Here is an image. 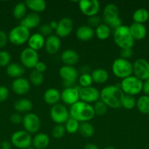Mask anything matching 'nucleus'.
Returning <instances> with one entry per match:
<instances>
[{"label":"nucleus","mask_w":149,"mask_h":149,"mask_svg":"<svg viewBox=\"0 0 149 149\" xmlns=\"http://www.w3.org/2000/svg\"><path fill=\"white\" fill-rule=\"evenodd\" d=\"M124 93L120 87L115 85H108L100 91V100L108 107L118 109L121 107V100Z\"/></svg>","instance_id":"obj_1"},{"label":"nucleus","mask_w":149,"mask_h":149,"mask_svg":"<svg viewBox=\"0 0 149 149\" xmlns=\"http://www.w3.org/2000/svg\"><path fill=\"white\" fill-rule=\"evenodd\" d=\"M69 112L70 117L80 123L89 122L95 116L93 106L81 100L70 106Z\"/></svg>","instance_id":"obj_2"},{"label":"nucleus","mask_w":149,"mask_h":149,"mask_svg":"<svg viewBox=\"0 0 149 149\" xmlns=\"http://www.w3.org/2000/svg\"><path fill=\"white\" fill-rule=\"evenodd\" d=\"M113 40L120 49L132 48L134 45V39L130 33L129 27L126 25L122 24L114 29Z\"/></svg>","instance_id":"obj_3"},{"label":"nucleus","mask_w":149,"mask_h":149,"mask_svg":"<svg viewBox=\"0 0 149 149\" xmlns=\"http://www.w3.org/2000/svg\"><path fill=\"white\" fill-rule=\"evenodd\" d=\"M102 19L105 24L113 29L122 25V20L119 17V10L113 3L106 4L102 13Z\"/></svg>","instance_id":"obj_4"},{"label":"nucleus","mask_w":149,"mask_h":149,"mask_svg":"<svg viewBox=\"0 0 149 149\" xmlns=\"http://www.w3.org/2000/svg\"><path fill=\"white\" fill-rule=\"evenodd\" d=\"M112 72L116 77L124 79L133 75V65L129 60L118 58L112 63Z\"/></svg>","instance_id":"obj_5"},{"label":"nucleus","mask_w":149,"mask_h":149,"mask_svg":"<svg viewBox=\"0 0 149 149\" xmlns=\"http://www.w3.org/2000/svg\"><path fill=\"white\" fill-rule=\"evenodd\" d=\"M143 81L137 77L131 75L121 80L120 88L125 95L134 96L143 90Z\"/></svg>","instance_id":"obj_6"},{"label":"nucleus","mask_w":149,"mask_h":149,"mask_svg":"<svg viewBox=\"0 0 149 149\" xmlns=\"http://www.w3.org/2000/svg\"><path fill=\"white\" fill-rule=\"evenodd\" d=\"M30 30L21 25L15 26L8 33L9 42L14 45H24L30 37Z\"/></svg>","instance_id":"obj_7"},{"label":"nucleus","mask_w":149,"mask_h":149,"mask_svg":"<svg viewBox=\"0 0 149 149\" xmlns=\"http://www.w3.org/2000/svg\"><path fill=\"white\" fill-rule=\"evenodd\" d=\"M11 144L19 149H27L32 145L31 134L25 130H18L11 135Z\"/></svg>","instance_id":"obj_8"},{"label":"nucleus","mask_w":149,"mask_h":149,"mask_svg":"<svg viewBox=\"0 0 149 149\" xmlns=\"http://www.w3.org/2000/svg\"><path fill=\"white\" fill-rule=\"evenodd\" d=\"M51 119L56 125H64L70 119V112L64 105L57 103L50 109Z\"/></svg>","instance_id":"obj_9"},{"label":"nucleus","mask_w":149,"mask_h":149,"mask_svg":"<svg viewBox=\"0 0 149 149\" xmlns=\"http://www.w3.org/2000/svg\"><path fill=\"white\" fill-rule=\"evenodd\" d=\"M20 63L24 68L29 69H34L35 65L39 61V54L37 51L29 47L25 48L20 54Z\"/></svg>","instance_id":"obj_10"},{"label":"nucleus","mask_w":149,"mask_h":149,"mask_svg":"<svg viewBox=\"0 0 149 149\" xmlns=\"http://www.w3.org/2000/svg\"><path fill=\"white\" fill-rule=\"evenodd\" d=\"M60 77L64 81L66 87H73L79 77V73L74 66L63 65L58 71Z\"/></svg>","instance_id":"obj_11"},{"label":"nucleus","mask_w":149,"mask_h":149,"mask_svg":"<svg viewBox=\"0 0 149 149\" xmlns=\"http://www.w3.org/2000/svg\"><path fill=\"white\" fill-rule=\"evenodd\" d=\"M23 126L24 130L29 134L38 132L41 127V121L39 116L34 113H28L23 117Z\"/></svg>","instance_id":"obj_12"},{"label":"nucleus","mask_w":149,"mask_h":149,"mask_svg":"<svg viewBox=\"0 0 149 149\" xmlns=\"http://www.w3.org/2000/svg\"><path fill=\"white\" fill-rule=\"evenodd\" d=\"M133 75L143 81L149 79V62L143 58H139L134 62Z\"/></svg>","instance_id":"obj_13"},{"label":"nucleus","mask_w":149,"mask_h":149,"mask_svg":"<svg viewBox=\"0 0 149 149\" xmlns=\"http://www.w3.org/2000/svg\"><path fill=\"white\" fill-rule=\"evenodd\" d=\"M81 87L80 86H73L71 87H65L61 92V100L64 104L72 106L80 100L79 91Z\"/></svg>","instance_id":"obj_14"},{"label":"nucleus","mask_w":149,"mask_h":149,"mask_svg":"<svg viewBox=\"0 0 149 149\" xmlns=\"http://www.w3.org/2000/svg\"><path fill=\"white\" fill-rule=\"evenodd\" d=\"M80 12L88 17L96 15L100 10V3L97 0H80L78 1Z\"/></svg>","instance_id":"obj_15"},{"label":"nucleus","mask_w":149,"mask_h":149,"mask_svg":"<svg viewBox=\"0 0 149 149\" xmlns=\"http://www.w3.org/2000/svg\"><path fill=\"white\" fill-rule=\"evenodd\" d=\"M80 100L91 104L96 103L100 99V92L92 86L88 87H81L79 91Z\"/></svg>","instance_id":"obj_16"},{"label":"nucleus","mask_w":149,"mask_h":149,"mask_svg":"<svg viewBox=\"0 0 149 149\" xmlns=\"http://www.w3.org/2000/svg\"><path fill=\"white\" fill-rule=\"evenodd\" d=\"M74 24L70 17H63L58 22V26L55 30L56 35L59 38H65L70 36L73 31Z\"/></svg>","instance_id":"obj_17"},{"label":"nucleus","mask_w":149,"mask_h":149,"mask_svg":"<svg viewBox=\"0 0 149 149\" xmlns=\"http://www.w3.org/2000/svg\"><path fill=\"white\" fill-rule=\"evenodd\" d=\"M11 87L13 91L18 95H23L28 93L31 88V83L29 80L23 77L15 79L12 82Z\"/></svg>","instance_id":"obj_18"},{"label":"nucleus","mask_w":149,"mask_h":149,"mask_svg":"<svg viewBox=\"0 0 149 149\" xmlns=\"http://www.w3.org/2000/svg\"><path fill=\"white\" fill-rule=\"evenodd\" d=\"M61 39L56 35L52 34L45 39V48L49 55H55L61 49Z\"/></svg>","instance_id":"obj_19"},{"label":"nucleus","mask_w":149,"mask_h":149,"mask_svg":"<svg viewBox=\"0 0 149 149\" xmlns=\"http://www.w3.org/2000/svg\"><path fill=\"white\" fill-rule=\"evenodd\" d=\"M41 23V17L39 14L34 13H29L20 20V25L24 26L29 30L38 27Z\"/></svg>","instance_id":"obj_20"},{"label":"nucleus","mask_w":149,"mask_h":149,"mask_svg":"<svg viewBox=\"0 0 149 149\" xmlns=\"http://www.w3.org/2000/svg\"><path fill=\"white\" fill-rule=\"evenodd\" d=\"M80 56L75 50L68 49L64 50L61 55V60L64 65L74 66L78 63Z\"/></svg>","instance_id":"obj_21"},{"label":"nucleus","mask_w":149,"mask_h":149,"mask_svg":"<svg viewBox=\"0 0 149 149\" xmlns=\"http://www.w3.org/2000/svg\"><path fill=\"white\" fill-rule=\"evenodd\" d=\"M129 31L131 36L135 40H142L147 35V29L144 24L133 22L129 26Z\"/></svg>","instance_id":"obj_22"},{"label":"nucleus","mask_w":149,"mask_h":149,"mask_svg":"<svg viewBox=\"0 0 149 149\" xmlns=\"http://www.w3.org/2000/svg\"><path fill=\"white\" fill-rule=\"evenodd\" d=\"M75 34L77 39L82 42H89L95 36L94 30L88 25H83L77 28Z\"/></svg>","instance_id":"obj_23"},{"label":"nucleus","mask_w":149,"mask_h":149,"mask_svg":"<svg viewBox=\"0 0 149 149\" xmlns=\"http://www.w3.org/2000/svg\"><path fill=\"white\" fill-rule=\"evenodd\" d=\"M27 43L29 46L28 47L35 51H38L45 47V38L39 33H34L31 35Z\"/></svg>","instance_id":"obj_24"},{"label":"nucleus","mask_w":149,"mask_h":149,"mask_svg":"<svg viewBox=\"0 0 149 149\" xmlns=\"http://www.w3.org/2000/svg\"><path fill=\"white\" fill-rule=\"evenodd\" d=\"M43 100L47 104L53 106L61 100V93L56 88H49L43 94Z\"/></svg>","instance_id":"obj_25"},{"label":"nucleus","mask_w":149,"mask_h":149,"mask_svg":"<svg viewBox=\"0 0 149 149\" xmlns=\"http://www.w3.org/2000/svg\"><path fill=\"white\" fill-rule=\"evenodd\" d=\"M50 138L47 134L39 132L32 138V147L35 149H45L49 146Z\"/></svg>","instance_id":"obj_26"},{"label":"nucleus","mask_w":149,"mask_h":149,"mask_svg":"<svg viewBox=\"0 0 149 149\" xmlns=\"http://www.w3.org/2000/svg\"><path fill=\"white\" fill-rule=\"evenodd\" d=\"M6 72L10 77L18 79L22 77V76L25 74V68L20 63H10L7 66Z\"/></svg>","instance_id":"obj_27"},{"label":"nucleus","mask_w":149,"mask_h":149,"mask_svg":"<svg viewBox=\"0 0 149 149\" xmlns=\"http://www.w3.org/2000/svg\"><path fill=\"white\" fill-rule=\"evenodd\" d=\"M24 3L27 9L37 14L45 11L47 7L46 2L44 0H26Z\"/></svg>","instance_id":"obj_28"},{"label":"nucleus","mask_w":149,"mask_h":149,"mask_svg":"<svg viewBox=\"0 0 149 149\" xmlns=\"http://www.w3.org/2000/svg\"><path fill=\"white\" fill-rule=\"evenodd\" d=\"M33 109V103L27 98L19 99L14 103V109L18 113H30Z\"/></svg>","instance_id":"obj_29"},{"label":"nucleus","mask_w":149,"mask_h":149,"mask_svg":"<svg viewBox=\"0 0 149 149\" xmlns=\"http://www.w3.org/2000/svg\"><path fill=\"white\" fill-rule=\"evenodd\" d=\"M92 77L93 82L96 84H104L106 82L109 78V74L108 72L105 68H98L93 70V71L91 74Z\"/></svg>","instance_id":"obj_30"},{"label":"nucleus","mask_w":149,"mask_h":149,"mask_svg":"<svg viewBox=\"0 0 149 149\" xmlns=\"http://www.w3.org/2000/svg\"><path fill=\"white\" fill-rule=\"evenodd\" d=\"M132 19L134 23L143 24L146 21H148L149 19L148 10L145 8L137 9L133 13Z\"/></svg>","instance_id":"obj_31"},{"label":"nucleus","mask_w":149,"mask_h":149,"mask_svg":"<svg viewBox=\"0 0 149 149\" xmlns=\"http://www.w3.org/2000/svg\"><path fill=\"white\" fill-rule=\"evenodd\" d=\"M111 30L110 26L105 23H102L94 30V34L100 40H106L110 35Z\"/></svg>","instance_id":"obj_32"},{"label":"nucleus","mask_w":149,"mask_h":149,"mask_svg":"<svg viewBox=\"0 0 149 149\" xmlns=\"http://www.w3.org/2000/svg\"><path fill=\"white\" fill-rule=\"evenodd\" d=\"M136 107L143 114L149 113V96L143 95L139 97L136 102Z\"/></svg>","instance_id":"obj_33"},{"label":"nucleus","mask_w":149,"mask_h":149,"mask_svg":"<svg viewBox=\"0 0 149 149\" xmlns=\"http://www.w3.org/2000/svg\"><path fill=\"white\" fill-rule=\"evenodd\" d=\"M26 12H27V7L24 2H19L15 5L13 10V17L16 20H21L26 15Z\"/></svg>","instance_id":"obj_34"},{"label":"nucleus","mask_w":149,"mask_h":149,"mask_svg":"<svg viewBox=\"0 0 149 149\" xmlns=\"http://www.w3.org/2000/svg\"><path fill=\"white\" fill-rule=\"evenodd\" d=\"M94 127L91 124L89 123V122H81L80 123V127H79L78 132H80L82 136L85 138H90L93 136L94 134Z\"/></svg>","instance_id":"obj_35"},{"label":"nucleus","mask_w":149,"mask_h":149,"mask_svg":"<svg viewBox=\"0 0 149 149\" xmlns=\"http://www.w3.org/2000/svg\"><path fill=\"white\" fill-rule=\"evenodd\" d=\"M29 81L33 85H41L44 81L43 74L33 69L29 74Z\"/></svg>","instance_id":"obj_36"},{"label":"nucleus","mask_w":149,"mask_h":149,"mask_svg":"<svg viewBox=\"0 0 149 149\" xmlns=\"http://www.w3.org/2000/svg\"><path fill=\"white\" fill-rule=\"evenodd\" d=\"M136 102L137 100L134 96L124 94L121 100V106L127 110H131L136 107Z\"/></svg>","instance_id":"obj_37"},{"label":"nucleus","mask_w":149,"mask_h":149,"mask_svg":"<svg viewBox=\"0 0 149 149\" xmlns=\"http://www.w3.org/2000/svg\"><path fill=\"white\" fill-rule=\"evenodd\" d=\"M66 132L69 134H74L78 132L79 127H80V122H77L75 119L70 117V119L64 124Z\"/></svg>","instance_id":"obj_38"},{"label":"nucleus","mask_w":149,"mask_h":149,"mask_svg":"<svg viewBox=\"0 0 149 149\" xmlns=\"http://www.w3.org/2000/svg\"><path fill=\"white\" fill-rule=\"evenodd\" d=\"M93 108L95 115H98V116H103L107 113V111H108V106L100 100L94 103Z\"/></svg>","instance_id":"obj_39"},{"label":"nucleus","mask_w":149,"mask_h":149,"mask_svg":"<svg viewBox=\"0 0 149 149\" xmlns=\"http://www.w3.org/2000/svg\"><path fill=\"white\" fill-rule=\"evenodd\" d=\"M78 82L79 86L80 87H88L91 86L92 83H93V80H92L91 74H81L78 77Z\"/></svg>","instance_id":"obj_40"},{"label":"nucleus","mask_w":149,"mask_h":149,"mask_svg":"<svg viewBox=\"0 0 149 149\" xmlns=\"http://www.w3.org/2000/svg\"><path fill=\"white\" fill-rule=\"evenodd\" d=\"M66 130L64 125H56L52 130V135L56 139L61 138L65 135Z\"/></svg>","instance_id":"obj_41"},{"label":"nucleus","mask_w":149,"mask_h":149,"mask_svg":"<svg viewBox=\"0 0 149 149\" xmlns=\"http://www.w3.org/2000/svg\"><path fill=\"white\" fill-rule=\"evenodd\" d=\"M10 61L11 56L8 52L4 50L0 51V66L7 67L10 63Z\"/></svg>","instance_id":"obj_42"},{"label":"nucleus","mask_w":149,"mask_h":149,"mask_svg":"<svg viewBox=\"0 0 149 149\" xmlns=\"http://www.w3.org/2000/svg\"><path fill=\"white\" fill-rule=\"evenodd\" d=\"M53 31V30L51 29L49 23H44V24H42L39 26V32H38V33H40V34L42 35V36H43L45 38H47L52 35Z\"/></svg>","instance_id":"obj_43"},{"label":"nucleus","mask_w":149,"mask_h":149,"mask_svg":"<svg viewBox=\"0 0 149 149\" xmlns=\"http://www.w3.org/2000/svg\"><path fill=\"white\" fill-rule=\"evenodd\" d=\"M87 22L88 26L91 27L92 29H93V27H94L96 29L99 25L102 24V19H101V17L99 15H96L91 16V17H88Z\"/></svg>","instance_id":"obj_44"},{"label":"nucleus","mask_w":149,"mask_h":149,"mask_svg":"<svg viewBox=\"0 0 149 149\" xmlns=\"http://www.w3.org/2000/svg\"><path fill=\"white\" fill-rule=\"evenodd\" d=\"M133 54H134V52H133L132 48H124L120 50V58L129 60V58L132 56Z\"/></svg>","instance_id":"obj_45"},{"label":"nucleus","mask_w":149,"mask_h":149,"mask_svg":"<svg viewBox=\"0 0 149 149\" xmlns=\"http://www.w3.org/2000/svg\"><path fill=\"white\" fill-rule=\"evenodd\" d=\"M9 97V90L5 86H0V103L4 102Z\"/></svg>","instance_id":"obj_46"},{"label":"nucleus","mask_w":149,"mask_h":149,"mask_svg":"<svg viewBox=\"0 0 149 149\" xmlns=\"http://www.w3.org/2000/svg\"><path fill=\"white\" fill-rule=\"evenodd\" d=\"M8 42V34L4 31L0 30V48H4Z\"/></svg>","instance_id":"obj_47"},{"label":"nucleus","mask_w":149,"mask_h":149,"mask_svg":"<svg viewBox=\"0 0 149 149\" xmlns=\"http://www.w3.org/2000/svg\"><path fill=\"white\" fill-rule=\"evenodd\" d=\"M23 117L19 113H15L10 116V122L14 125H20L23 122Z\"/></svg>","instance_id":"obj_48"},{"label":"nucleus","mask_w":149,"mask_h":149,"mask_svg":"<svg viewBox=\"0 0 149 149\" xmlns=\"http://www.w3.org/2000/svg\"><path fill=\"white\" fill-rule=\"evenodd\" d=\"M34 69L43 74V72H45V71H46L47 65H46V64H45V63H44L43 61H39V62L37 63V65H35V67Z\"/></svg>","instance_id":"obj_49"},{"label":"nucleus","mask_w":149,"mask_h":149,"mask_svg":"<svg viewBox=\"0 0 149 149\" xmlns=\"http://www.w3.org/2000/svg\"><path fill=\"white\" fill-rule=\"evenodd\" d=\"M144 95L149 96V79L143 81V90Z\"/></svg>","instance_id":"obj_50"},{"label":"nucleus","mask_w":149,"mask_h":149,"mask_svg":"<svg viewBox=\"0 0 149 149\" xmlns=\"http://www.w3.org/2000/svg\"><path fill=\"white\" fill-rule=\"evenodd\" d=\"M0 149H12L11 143L4 141L0 143Z\"/></svg>","instance_id":"obj_51"},{"label":"nucleus","mask_w":149,"mask_h":149,"mask_svg":"<svg viewBox=\"0 0 149 149\" xmlns=\"http://www.w3.org/2000/svg\"><path fill=\"white\" fill-rule=\"evenodd\" d=\"M84 149H99L97 146L93 143H88L85 146Z\"/></svg>","instance_id":"obj_52"},{"label":"nucleus","mask_w":149,"mask_h":149,"mask_svg":"<svg viewBox=\"0 0 149 149\" xmlns=\"http://www.w3.org/2000/svg\"><path fill=\"white\" fill-rule=\"evenodd\" d=\"M49 25H50V26L51 27V29H52L53 30L55 31L56 29L57 26H58V22L55 21V20H53V21L50 22Z\"/></svg>","instance_id":"obj_53"},{"label":"nucleus","mask_w":149,"mask_h":149,"mask_svg":"<svg viewBox=\"0 0 149 149\" xmlns=\"http://www.w3.org/2000/svg\"><path fill=\"white\" fill-rule=\"evenodd\" d=\"M104 149H115V148H114L113 146H107V147H105V148Z\"/></svg>","instance_id":"obj_54"},{"label":"nucleus","mask_w":149,"mask_h":149,"mask_svg":"<svg viewBox=\"0 0 149 149\" xmlns=\"http://www.w3.org/2000/svg\"><path fill=\"white\" fill-rule=\"evenodd\" d=\"M27 149H35V148H34V147H32V146H31V147H29V148H27Z\"/></svg>","instance_id":"obj_55"},{"label":"nucleus","mask_w":149,"mask_h":149,"mask_svg":"<svg viewBox=\"0 0 149 149\" xmlns=\"http://www.w3.org/2000/svg\"><path fill=\"white\" fill-rule=\"evenodd\" d=\"M148 122H149V113L148 114Z\"/></svg>","instance_id":"obj_56"}]
</instances>
